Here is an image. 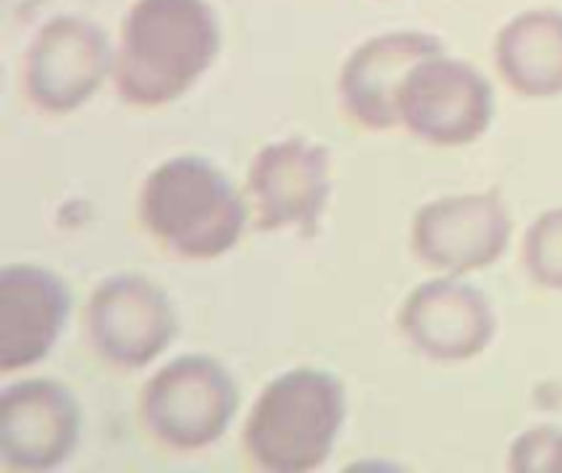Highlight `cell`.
<instances>
[{"mask_svg": "<svg viewBox=\"0 0 562 473\" xmlns=\"http://www.w3.org/2000/svg\"><path fill=\"white\" fill-rule=\"evenodd\" d=\"M438 53H445L441 43L415 30L382 33L359 43L339 72V99L346 115L369 132H389L402 125V86L415 72V66Z\"/></svg>", "mask_w": 562, "mask_h": 473, "instance_id": "obj_12", "label": "cell"}, {"mask_svg": "<svg viewBox=\"0 0 562 473\" xmlns=\"http://www.w3.org/2000/svg\"><path fill=\"white\" fill-rule=\"evenodd\" d=\"M79 431V402L53 379L16 382L0 398V461L10 471L43 473L66 464Z\"/></svg>", "mask_w": 562, "mask_h": 473, "instance_id": "obj_9", "label": "cell"}, {"mask_svg": "<svg viewBox=\"0 0 562 473\" xmlns=\"http://www.w3.org/2000/svg\"><path fill=\"white\" fill-rule=\"evenodd\" d=\"M514 237V221L497 194H448L412 217L415 257L441 277H468L497 263Z\"/></svg>", "mask_w": 562, "mask_h": 473, "instance_id": "obj_7", "label": "cell"}, {"mask_svg": "<svg viewBox=\"0 0 562 473\" xmlns=\"http://www.w3.org/2000/svg\"><path fill=\"white\" fill-rule=\"evenodd\" d=\"M398 115L422 142L445 148L471 145L494 122V89L471 63L438 53L405 79Z\"/></svg>", "mask_w": 562, "mask_h": 473, "instance_id": "obj_5", "label": "cell"}, {"mask_svg": "<svg viewBox=\"0 0 562 473\" xmlns=\"http://www.w3.org/2000/svg\"><path fill=\"white\" fill-rule=\"evenodd\" d=\"M221 26L207 0H135L115 49V89L128 105L181 99L217 59Z\"/></svg>", "mask_w": 562, "mask_h": 473, "instance_id": "obj_1", "label": "cell"}, {"mask_svg": "<svg viewBox=\"0 0 562 473\" xmlns=\"http://www.w3.org/2000/svg\"><path fill=\"white\" fill-rule=\"evenodd\" d=\"M501 79L527 99L562 95V13L524 10L494 40Z\"/></svg>", "mask_w": 562, "mask_h": 473, "instance_id": "obj_14", "label": "cell"}, {"mask_svg": "<svg viewBox=\"0 0 562 473\" xmlns=\"http://www.w3.org/2000/svg\"><path fill=\"white\" fill-rule=\"evenodd\" d=\"M346 418V392L323 369H293L273 379L244 425V448L260 471L306 473L323 468Z\"/></svg>", "mask_w": 562, "mask_h": 473, "instance_id": "obj_3", "label": "cell"}, {"mask_svg": "<svg viewBox=\"0 0 562 473\" xmlns=\"http://www.w3.org/2000/svg\"><path fill=\"white\" fill-rule=\"evenodd\" d=\"M69 316L66 283L36 267L10 263L0 273V372L13 375L43 362Z\"/></svg>", "mask_w": 562, "mask_h": 473, "instance_id": "obj_13", "label": "cell"}, {"mask_svg": "<svg viewBox=\"0 0 562 473\" xmlns=\"http://www.w3.org/2000/svg\"><path fill=\"white\" fill-rule=\"evenodd\" d=\"M138 211L145 230L188 260H214L234 250L250 214L231 178L198 155L158 165L142 184Z\"/></svg>", "mask_w": 562, "mask_h": 473, "instance_id": "obj_2", "label": "cell"}, {"mask_svg": "<svg viewBox=\"0 0 562 473\" xmlns=\"http://www.w3.org/2000/svg\"><path fill=\"white\" fill-rule=\"evenodd\" d=\"M402 336L435 362L477 359L497 333L487 296L458 277H441L415 286L398 309Z\"/></svg>", "mask_w": 562, "mask_h": 473, "instance_id": "obj_10", "label": "cell"}, {"mask_svg": "<svg viewBox=\"0 0 562 473\" xmlns=\"http://www.w3.org/2000/svg\"><path fill=\"white\" fill-rule=\"evenodd\" d=\"M95 356L122 372L151 365L175 339L178 316L161 286L145 277H112L99 283L86 309Z\"/></svg>", "mask_w": 562, "mask_h": 473, "instance_id": "obj_8", "label": "cell"}, {"mask_svg": "<svg viewBox=\"0 0 562 473\" xmlns=\"http://www.w3.org/2000/svg\"><path fill=\"white\" fill-rule=\"evenodd\" d=\"M115 69L109 36L82 16H53L33 36L23 59V92L49 115L86 105Z\"/></svg>", "mask_w": 562, "mask_h": 473, "instance_id": "obj_6", "label": "cell"}, {"mask_svg": "<svg viewBox=\"0 0 562 473\" xmlns=\"http://www.w3.org/2000/svg\"><path fill=\"white\" fill-rule=\"evenodd\" d=\"M247 191L260 230L310 227L329 201V151L303 138L273 142L257 151Z\"/></svg>", "mask_w": 562, "mask_h": 473, "instance_id": "obj_11", "label": "cell"}, {"mask_svg": "<svg viewBox=\"0 0 562 473\" xmlns=\"http://www.w3.org/2000/svg\"><path fill=\"white\" fill-rule=\"evenodd\" d=\"M514 473H562V428H530L510 448Z\"/></svg>", "mask_w": 562, "mask_h": 473, "instance_id": "obj_16", "label": "cell"}, {"mask_svg": "<svg viewBox=\"0 0 562 473\" xmlns=\"http://www.w3.org/2000/svg\"><path fill=\"white\" fill-rule=\"evenodd\" d=\"M237 405V382L217 359L181 356L148 379L142 421L158 444L191 454L224 438Z\"/></svg>", "mask_w": 562, "mask_h": 473, "instance_id": "obj_4", "label": "cell"}, {"mask_svg": "<svg viewBox=\"0 0 562 473\" xmlns=\"http://www.w3.org/2000/svg\"><path fill=\"white\" fill-rule=\"evenodd\" d=\"M520 260H524L527 277L537 286L562 293V207L543 211L530 224Z\"/></svg>", "mask_w": 562, "mask_h": 473, "instance_id": "obj_15", "label": "cell"}]
</instances>
